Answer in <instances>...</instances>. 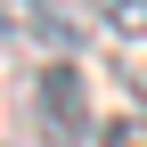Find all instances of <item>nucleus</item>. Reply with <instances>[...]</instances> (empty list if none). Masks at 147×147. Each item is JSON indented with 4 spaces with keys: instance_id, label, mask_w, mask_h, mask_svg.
<instances>
[{
    "instance_id": "f257e3e1",
    "label": "nucleus",
    "mask_w": 147,
    "mask_h": 147,
    "mask_svg": "<svg viewBox=\"0 0 147 147\" xmlns=\"http://www.w3.org/2000/svg\"><path fill=\"white\" fill-rule=\"evenodd\" d=\"M25 115H33V139L41 147H90L98 139V106H90V82L74 57H49L25 90Z\"/></svg>"
},
{
    "instance_id": "f03ea898",
    "label": "nucleus",
    "mask_w": 147,
    "mask_h": 147,
    "mask_svg": "<svg viewBox=\"0 0 147 147\" xmlns=\"http://www.w3.org/2000/svg\"><path fill=\"white\" fill-rule=\"evenodd\" d=\"M82 8H90V25L123 33V41H147V0H82Z\"/></svg>"
},
{
    "instance_id": "7ed1b4c3",
    "label": "nucleus",
    "mask_w": 147,
    "mask_h": 147,
    "mask_svg": "<svg viewBox=\"0 0 147 147\" xmlns=\"http://www.w3.org/2000/svg\"><path fill=\"white\" fill-rule=\"evenodd\" d=\"M106 147H147V123H139V115H123V123H106Z\"/></svg>"
}]
</instances>
